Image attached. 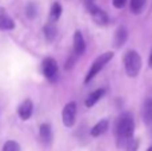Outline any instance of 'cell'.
<instances>
[{
	"mask_svg": "<svg viewBox=\"0 0 152 151\" xmlns=\"http://www.w3.org/2000/svg\"><path fill=\"white\" fill-rule=\"evenodd\" d=\"M134 131H135L134 117L129 112L121 114L118 118V122H116V135H118L119 143L127 146V143L134 136Z\"/></svg>",
	"mask_w": 152,
	"mask_h": 151,
	"instance_id": "1",
	"label": "cell"
},
{
	"mask_svg": "<svg viewBox=\"0 0 152 151\" xmlns=\"http://www.w3.org/2000/svg\"><path fill=\"white\" fill-rule=\"evenodd\" d=\"M123 63L126 72L129 78H136L139 75L140 70H142V58L140 55L134 50H129L124 54L123 56Z\"/></svg>",
	"mask_w": 152,
	"mask_h": 151,
	"instance_id": "2",
	"label": "cell"
},
{
	"mask_svg": "<svg viewBox=\"0 0 152 151\" xmlns=\"http://www.w3.org/2000/svg\"><path fill=\"white\" fill-rule=\"evenodd\" d=\"M112 58H113V52H104V54H102V55L97 56L96 60L92 63V66H91V68H89L88 74H87L86 83L91 82V80L94 79V78L96 76V75L99 74V72L102 71L103 68H104V66H105V64H107Z\"/></svg>",
	"mask_w": 152,
	"mask_h": 151,
	"instance_id": "3",
	"label": "cell"
},
{
	"mask_svg": "<svg viewBox=\"0 0 152 151\" xmlns=\"http://www.w3.org/2000/svg\"><path fill=\"white\" fill-rule=\"evenodd\" d=\"M76 114H77V106L75 102H68L63 108V123L67 127H72L76 122Z\"/></svg>",
	"mask_w": 152,
	"mask_h": 151,
	"instance_id": "4",
	"label": "cell"
},
{
	"mask_svg": "<svg viewBox=\"0 0 152 151\" xmlns=\"http://www.w3.org/2000/svg\"><path fill=\"white\" fill-rule=\"evenodd\" d=\"M42 70H43V74L47 79H53V78L58 75V71H59V66L56 63L55 59L52 58H47L43 60V64H42Z\"/></svg>",
	"mask_w": 152,
	"mask_h": 151,
	"instance_id": "5",
	"label": "cell"
},
{
	"mask_svg": "<svg viewBox=\"0 0 152 151\" xmlns=\"http://www.w3.org/2000/svg\"><path fill=\"white\" fill-rule=\"evenodd\" d=\"M88 10H89V12H91L92 20H94L97 26H105V24H108L110 18H108V15H107V12H105V11L97 8L96 5H92V7L88 8Z\"/></svg>",
	"mask_w": 152,
	"mask_h": 151,
	"instance_id": "6",
	"label": "cell"
},
{
	"mask_svg": "<svg viewBox=\"0 0 152 151\" xmlns=\"http://www.w3.org/2000/svg\"><path fill=\"white\" fill-rule=\"evenodd\" d=\"M15 28V21L7 13L5 8L0 7V31H11Z\"/></svg>",
	"mask_w": 152,
	"mask_h": 151,
	"instance_id": "7",
	"label": "cell"
},
{
	"mask_svg": "<svg viewBox=\"0 0 152 151\" xmlns=\"http://www.w3.org/2000/svg\"><path fill=\"white\" fill-rule=\"evenodd\" d=\"M32 112H34V103H32V100H29V99H26L24 102H21L20 106L18 107V114L23 120L29 119Z\"/></svg>",
	"mask_w": 152,
	"mask_h": 151,
	"instance_id": "8",
	"label": "cell"
},
{
	"mask_svg": "<svg viewBox=\"0 0 152 151\" xmlns=\"http://www.w3.org/2000/svg\"><path fill=\"white\" fill-rule=\"evenodd\" d=\"M86 50V40L80 31H76L74 35V51L76 55H81Z\"/></svg>",
	"mask_w": 152,
	"mask_h": 151,
	"instance_id": "9",
	"label": "cell"
},
{
	"mask_svg": "<svg viewBox=\"0 0 152 151\" xmlns=\"http://www.w3.org/2000/svg\"><path fill=\"white\" fill-rule=\"evenodd\" d=\"M39 136L43 143L50 144L52 142V128L48 123H43L39 128Z\"/></svg>",
	"mask_w": 152,
	"mask_h": 151,
	"instance_id": "10",
	"label": "cell"
},
{
	"mask_svg": "<svg viewBox=\"0 0 152 151\" xmlns=\"http://www.w3.org/2000/svg\"><path fill=\"white\" fill-rule=\"evenodd\" d=\"M104 94H105V90L104 88H99V90H95L94 92H91L88 95V98L86 99V106L87 107H92V106H95V104L97 103V102L100 100V99L104 96Z\"/></svg>",
	"mask_w": 152,
	"mask_h": 151,
	"instance_id": "11",
	"label": "cell"
},
{
	"mask_svg": "<svg viewBox=\"0 0 152 151\" xmlns=\"http://www.w3.org/2000/svg\"><path fill=\"white\" fill-rule=\"evenodd\" d=\"M143 118L144 123L152 128V99H147L143 107Z\"/></svg>",
	"mask_w": 152,
	"mask_h": 151,
	"instance_id": "12",
	"label": "cell"
},
{
	"mask_svg": "<svg viewBox=\"0 0 152 151\" xmlns=\"http://www.w3.org/2000/svg\"><path fill=\"white\" fill-rule=\"evenodd\" d=\"M108 125H110V123H108L107 119H103V120H100V122H97L96 125L91 128V135L92 136H100L102 134H104L105 131L108 130Z\"/></svg>",
	"mask_w": 152,
	"mask_h": 151,
	"instance_id": "13",
	"label": "cell"
},
{
	"mask_svg": "<svg viewBox=\"0 0 152 151\" xmlns=\"http://www.w3.org/2000/svg\"><path fill=\"white\" fill-rule=\"evenodd\" d=\"M127 37H128L127 29L124 28V27H119L115 34V45L116 47H121V45L127 42Z\"/></svg>",
	"mask_w": 152,
	"mask_h": 151,
	"instance_id": "14",
	"label": "cell"
},
{
	"mask_svg": "<svg viewBox=\"0 0 152 151\" xmlns=\"http://www.w3.org/2000/svg\"><path fill=\"white\" fill-rule=\"evenodd\" d=\"M44 36H45V39H47L48 42H53L55 37L58 36V28H56V26H55L53 21L48 23L47 26L44 27Z\"/></svg>",
	"mask_w": 152,
	"mask_h": 151,
	"instance_id": "15",
	"label": "cell"
},
{
	"mask_svg": "<svg viewBox=\"0 0 152 151\" xmlns=\"http://www.w3.org/2000/svg\"><path fill=\"white\" fill-rule=\"evenodd\" d=\"M145 4H147V0H131L129 1V8H131V12L135 15H139L143 12Z\"/></svg>",
	"mask_w": 152,
	"mask_h": 151,
	"instance_id": "16",
	"label": "cell"
},
{
	"mask_svg": "<svg viewBox=\"0 0 152 151\" xmlns=\"http://www.w3.org/2000/svg\"><path fill=\"white\" fill-rule=\"evenodd\" d=\"M61 12H63V8L59 3H53L52 7H51V11H50V19L51 21L55 23L56 20H59V18L61 16Z\"/></svg>",
	"mask_w": 152,
	"mask_h": 151,
	"instance_id": "17",
	"label": "cell"
},
{
	"mask_svg": "<svg viewBox=\"0 0 152 151\" xmlns=\"http://www.w3.org/2000/svg\"><path fill=\"white\" fill-rule=\"evenodd\" d=\"M1 151H20V146L15 141H8L4 143Z\"/></svg>",
	"mask_w": 152,
	"mask_h": 151,
	"instance_id": "18",
	"label": "cell"
},
{
	"mask_svg": "<svg viewBox=\"0 0 152 151\" xmlns=\"http://www.w3.org/2000/svg\"><path fill=\"white\" fill-rule=\"evenodd\" d=\"M27 16H28L29 19L35 18L36 16V5L34 4V3H29L28 5H27Z\"/></svg>",
	"mask_w": 152,
	"mask_h": 151,
	"instance_id": "19",
	"label": "cell"
},
{
	"mask_svg": "<svg viewBox=\"0 0 152 151\" xmlns=\"http://www.w3.org/2000/svg\"><path fill=\"white\" fill-rule=\"evenodd\" d=\"M127 151H136L137 150V147H139V141L137 139H134L132 138L131 141L127 143Z\"/></svg>",
	"mask_w": 152,
	"mask_h": 151,
	"instance_id": "20",
	"label": "cell"
},
{
	"mask_svg": "<svg viewBox=\"0 0 152 151\" xmlns=\"http://www.w3.org/2000/svg\"><path fill=\"white\" fill-rule=\"evenodd\" d=\"M127 0H112V4L115 8H123L126 5Z\"/></svg>",
	"mask_w": 152,
	"mask_h": 151,
	"instance_id": "21",
	"label": "cell"
},
{
	"mask_svg": "<svg viewBox=\"0 0 152 151\" xmlns=\"http://www.w3.org/2000/svg\"><path fill=\"white\" fill-rule=\"evenodd\" d=\"M84 1H86L87 7H88V8H91L92 5H94V1H95V0H84Z\"/></svg>",
	"mask_w": 152,
	"mask_h": 151,
	"instance_id": "22",
	"label": "cell"
},
{
	"mask_svg": "<svg viewBox=\"0 0 152 151\" xmlns=\"http://www.w3.org/2000/svg\"><path fill=\"white\" fill-rule=\"evenodd\" d=\"M148 64H150V68H152V50L150 54V60H148Z\"/></svg>",
	"mask_w": 152,
	"mask_h": 151,
	"instance_id": "23",
	"label": "cell"
},
{
	"mask_svg": "<svg viewBox=\"0 0 152 151\" xmlns=\"http://www.w3.org/2000/svg\"><path fill=\"white\" fill-rule=\"evenodd\" d=\"M147 151H152V146H151V147H150V149H148Z\"/></svg>",
	"mask_w": 152,
	"mask_h": 151,
	"instance_id": "24",
	"label": "cell"
}]
</instances>
